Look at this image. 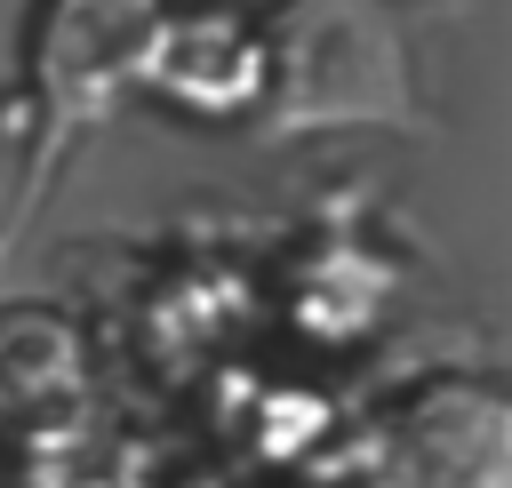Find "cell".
Returning <instances> with one entry per match:
<instances>
[{
	"label": "cell",
	"instance_id": "cell-1",
	"mask_svg": "<svg viewBox=\"0 0 512 488\" xmlns=\"http://www.w3.org/2000/svg\"><path fill=\"white\" fill-rule=\"evenodd\" d=\"M264 104L248 128L272 144L336 128H424L408 24L392 0H272L264 16Z\"/></svg>",
	"mask_w": 512,
	"mask_h": 488
},
{
	"label": "cell",
	"instance_id": "cell-2",
	"mask_svg": "<svg viewBox=\"0 0 512 488\" xmlns=\"http://www.w3.org/2000/svg\"><path fill=\"white\" fill-rule=\"evenodd\" d=\"M168 0H32L24 24V200L16 216L40 208L48 176L136 96L144 48L160 32Z\"/></svg>",
	"mask_w": 512,
	"mask_h": 488
},
{
	"label": "cell",
	"instance_id": "cell-3",
	"mask_svg": "<svg viewBox=\"0 0 512 488\" xmlns=\"http://www.w3.org/2000/svg\"><path fill=\"white\" fill-rule=\"evenodd\" d=\"M352 488H512V392L448 368L392 392L344 448Z\"/></svg>",
	"mask_w": 512,
	"mask_h": 488
},
{
	"label": "cell",
	"instance_id": "cell-4",
	"mask_svg": "<svg viewBox=\"0 0 512 488\" xmlns=\"http://www.w3.org/2000/svg\"><path fill=\"white\" fill-rule=\"evenodd\" d=\"M136 96H160L184 120H256L264 104V24L240 0H168Z\"/></svg>",
	"mask_w": 512,
	"mask_h": 488
}]
</instances>
